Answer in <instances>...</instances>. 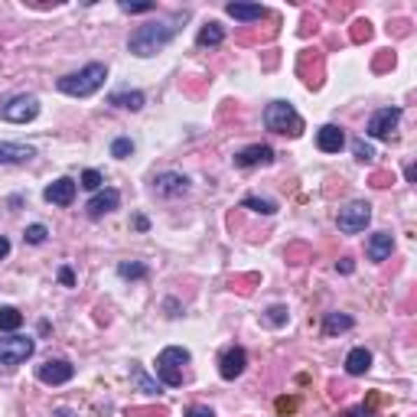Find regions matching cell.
Returning a JSON list of instances; mask_svg holds the SVG:
<instances>
[{
  "mask_svg": "<svg viewBox=\"0 0 417 417\" xmlns=\"http://www.w3.org/2000/svg\"><path fill=\"white\" fill-rule=\"evenodd\" d=\"M7 255H10V241H7V238H0V261H3Z\"/></svg>",
  "mask_w": 417,
  "mask_h": 417,
  "instance_id": "d590c367",
  "label": "cell"
},
{
  "mask_svg": "<svg viewBox=\"0 0 417 417\" xmlns=\"http://www.w3.org/2000/svg\"><path fill=\"white\" fill-rule=\"evenodd\" d=\"M401 124V108H381V111H375L369 118V127H365V134L369 137H375V141H385V137H391L395 134V127Z\"/></svg>",
  "mask_w": 417,
  "mask_h": 417,
  "instance_id": "ba28073f",
  "label": "cell"
},
{
  "mask_svg": "<svg viewBox=\"0 0 417 417\" xmlns=\"http://www.w3.org/2000/svg\"><path fill=\"white\" fill-rule=\"evenodd\" d=\"M248 365V352L241 349V346H228L225 352H222V359H218V375L225 381H235L241 372H245Z\"/></svg>",
  "mask_w": 417,
  "mask_h": 417,
  "instance_id": "30bf717a",
  "label": "cell"
},
{
  "mask_svg": "<svg viewBox=\"0 0 417 417\" xmlns=\"http://www.w3.org/2000/svg\"><path fill=\"white\" fill-rule=\"evenodd\" d=\"M72 375H76V365L66 359H49L36 369V379L43 385H66V381H72Z\"/></svg>",
  "mask_w": 417,
  "mask_h": 417,
  "instance_id": "9c48e42d",
  "label": "cell"
},
{
  "mask_svg": "<svg viewBox=\"0 0 417 417\" xmlns=\"http://www.w3.org/2000/svg\"><path fill=\"white\" fill-rule=\"evenodd\" d=\"M43 196H46V202H52V206H72V199H76V180L62 176V180L49 183Z\"/></svg>",
  "mask_w": 417,
  "mask_h": 417,
  "instance_id": "5bb4252c",
  "label": "cell"
},
{
  "mask_svg": "<svg viewBox=\"0 0 417 417\" xmlns=\"http://www.w3.org/2000/svg\"><path fill=\"white\" fill-rule=\"evenodd\" d=\"M186 190H190V180H186L183 173H157V176H153V192H157L160 199L183 196Z\"/></svg>",
  "mask_w": 417,
  "mask_h": 417,
  "instance_id": "8fae6325",
  "label": "cell"
},
{
  "mask_svg": "<svg viewBox=\"0 0 417 417\" xmlns=\"http://www.w3.org/2000/svg\"><path fill=\"white\" fill-rule=\"evenodd\" d=\"M294 408H297L294 398H277V411H281V414H287V411H294Z\"/></svg>",
  "mask_w": 417,
  "mask_h": 417,
  "instance_id": "836d02e7",
  "label": "cell"
},
{
  "mask_svg": "<svg viewBox=\"0 0 417 417\" xmlns=\"http://www.w3.org/2000/svg\"><path fill=\"white\" fill-rule=\"evenodd\" d=\"M118 206H121V192L118 190H101V192H95V196L88 199V215L101 218V215H108V212H114Z\"/></svg>",
  "mask_w": 417,
  "mask_h": 417,
  "instance_id": "4fadbf2b",
  "label": "cell"
},
{
  "mask_svg": "<svg viewBox=\"0 0 417 417\" xmlns=\"http://www.w3.org/2000/svg\"><path fill=\"white\" fill-rule=\"evenodd\" d=\"M39 114V101L33 95H10L0 101V118L10 124H27Z\"/></svg>",
  "mask_w": 417,
  "mask_h": 417,
  "instance_id": "5b68a950",
  "label": "cell"
},
{
  "mask_svg": "<svg viewBox=\"0 0 417 417\" xmlns=\"http://www.w3.org/2000/svg\"><path fill=\"white\" fill-rule=\"evenodd\" d=\"M342 417H369V411L362 408V411H349V414H342Z\"/></svg>",
  "mask_w": 417,
  "mask_h": 417,
  "instance_id": "74e56055",
  "label": "cell"
},
{
  "mask_svg": "<svg viewBox=\"0 0 417 417\" xmlns=\"http://www.w3.org/2000/svg\"><path fill=\"white\" fill-rule=\"evenodd\" d=\"M131 153H134V141H131V137H118V141L111 143V157H118V160L131 157Z\"/></svg>",
  "mask_w": 417,
  "mask_h": 417,
  "instance_id": "484cf974",
  "label": "cell"
},
{
  "mask_svg": "<svg viewBox=\"0 0 417 417\" xmlns=\"http://www.w3.org/2000/svg\"><path fill=\"white\" fill-rule=\"evenodd\" d=\"M134 228H141V232H147V218L137 215V218H134Z\"/></svg>",
  "mask_w": 417,
  "mask_h": 417,
  "instance_id": "8d00e7d4",
  "label": "cell"
},
{
  "mask_svg": "<svg viewBox=\"0 0 417 417\" xmlns=\"http://www.w3.org/2000/svg\"><path fill=\"white\" fill-rule=\"evenodd\" d=\"M391 251H395V238H391V232H375V235L369 238V245H365L369 261H385V257H391Z\"/></svg>",
  "mask_w": 417,
  "mask_h": 417,
  "instance_id": "2e32d148",
  "label": "cell"
},
{
  "mask_svg": "<svg viewBox=\"0 0 417 417\" xmlns=\"http://www.w3.org/2000/svg\"><path fill=\"white\" fill-rule=\"evenodd\" d=\"M264 320L271 323V326H284V323H287V306H281V304H274V306H267V313H264Z\"/></svg>",
  "mask_w": 417,
  "mask_h": 417,
  "instance_id": "4316f807",
  "label": "cell"
},
{
  "mask_svg": "<svg viewBox=\"0 0 417 417\" xmlns=\"http://www.w3.org/2000/svg\"><path fill=\"white\" fill-rule=\"evenodd\" d=\"M36 157V150L33 147H27V143H0V163H27Z\"/></svg>",
  "mask_w": 417,
  "mask_h": 417,
  "instance_id": "e0dca14e",
  "label": "cell"
},
{
  "mask_svg": "<svg viewBox=\"0 0 417 417\" xmlns=\"http://www.w3.org/2000/svg\"><path fill=\"white\" fill-rule=\"evenodd\" d=\"M131 375H134V381H137V388H141V391H160V388H157V381H150L141 372V365H131Z\"/></svg>",
  "mask_w": 417,
  "mask_h": 417,
  "instance_id": "f1b7e54d",
  "label": "cell"
},
{
  "mask_svg": "<svg viewBox=\"0 0 417 417\" xmlns=\"http://www.w3.org/2000/svg\"><path fill=\"white\" fill-rule=\"evenodd\" d=\"M82 186H85V190H98V186H101V173H98V170H85V173H82Z\"/></svg>",
  "mask_w": 417,
  "mask_h": 417,
  "instance_id": "1f68e13d",
  "label": "cell"
},
{
  "mask_svg": "<svg viewBox=\"0 0 417 417\" xmlns=\"http://www.w3.org/2000/svg\"><path fill=\"white\" fill-rule=\"evenodd\" d=\"M241 206L255 208V212H261V215H274V212H277L274 202H271V199H257V196H245V199H241Z\"/></svg>",
  "mask_w": 417,
  "mask_h": 417,
  "instance_id": "d4e9b609",
  "label": "cell"
},
{
  "mask_svg": "<svg viewBox=\"0 0 417 417\" xmlns=\"http://www.w3.org/2000/svg\"><path fill=\"white\" fill-rule=\"evenodd\" d=\"M274 160V150L267 147V143H251V147H245V150L235 153V167H267V163Z\"/></svg>",
  "mask_w": 417,
  "mask_h": 417,
  "instance_id": "7c38bea8",
  "label": "cell"
},
{
  "mask_svg": "<svg viewBox=\"0 0 417 417\" xmlns=\"http://www.w3.org/2000/svg\"><path fill=\"white\" fill-rule=\"evenodd\" d=\"M104 78H108V69H104L101 62H92V66L78 69L72 76L59 78V92H62V95H72V98H88L104 85Z\"/></svg>",
  "mask_w": 417,
  "mask_h": 417,
  "instance_id": "7a4b0ae2",
  "label": "cell"
},
{
  "mask_svg": "<svg viewBox=\"0 0 417 417\" xmlns=\"http://www.w3.org/2000/svg\"><path fill=\"white\" fill-rule=\"evenodd\" d=\"M176 36V27L173 23H143V27H137L131 33V39H127V49H131L134 56H157L160 49L170 46V39Z\"/></svg>",
  "mask_w": 417,
  "mask_h": 417,
  "instance_id": "6da1fadb",
  "label": "cell"
},
{
  "mask_svg": "<svg viewBox=\"0 0 417 417\" xmlns=\"http://www.w3.org/2000/svg\"><path fill=\"white\" fill-rule=\"evenodd\" d=\"M46 235H49L46 225H29L27 232H23V238H27L29 245H43V241H46Z\"/></svg>",
  "mask_w": 417,
  "mask_h": 417,
  "instance_id": "83f0119b",
  "label": "cell"
},
{
  "mask_svg": "<svg viewBox=\"0 0 417 417\" xmlns=\"http://www.w3.org/2000/svg\"><path fill=\"white\" fill-rule=\"evenodd\" d=\"M121 10L124 13H150V10H157V3H131V0H121Z\"/></svg>",
  "mask_w": 417,
  "mask_h": 417,
  "instance_id": "4dcf8cb0",
  "label": "cell"
},
{
  "mask_svg": "<svg viewBox=\"0 0 417 417\" xmlns=\"http://www.w3.org/2000/svg\"><path fill=\"white\" fill-rule=\"evenodd\" d=\"M190 362V352L180 349V346H170L157 355V379L170 388H180L183 385V365Z\"/></svg>",
  "mask_w": 417,
  "mask_h": 417,
  "instance_id": "277c9868",
  "label": "cell"
},
{
  "mask_svg": "<svg viewBox=\"0 0 417 417\" xmlns=\"http://www.w3.org/2000/svg\"><path fill=\"white\" fill-rule=\"evenodd\" d=\"M369 222H372V206L369 202H349L346 208H339V218H336L339 232H346V235H359V232H365Z\"/></svg>",
  "mask_w": 417,
  "mask_h": 417,
  "instance_id": "52a82bcc",
  "label": "cell"
},
{
  "mask_svg": "<svg viewBox=\"0 0 417 417\" xmlns=\"http://www.w3.org/2000/svg\"><path fill=\"white\" fill-rule=\"evenodd\" d=\"M225 13H228V17L245 20V23H248V20H261V17L267 13V10L261 7V3H228Z\"/></svg>",
  "mask_w": 417,
  "mask_h": 417,
  "instance_id": "d6986e66",
  "label": "cell"
},
{
  "mask_svg": "<svg viewBox=\"0 0 417 417\" xmlns=\"http://www.w3.org/2000/svg\"><path fill=\"white\" fill-rule=\"evenodd\" d=\"M342 143H346V134H342V127H336V124H323L320 131H316V147H320L323 153H339Z\"/></svg>",
  "mask_w": 417,
  "mask_h": 417,
  "instance_id": "9a60e30c",
  "label": "cell"
},
{
  "mask_svg": "<svg viewBox=\"0 0 417 417\" xmlns=\"http://www.w3.org/2000/svg\"><path fill=\"white\" fill-rule=\"evenodd\" d=\"M23 326V313L17 306H0V332H17Z\"/></svg>",
  "mask_w": 417,
  "mask_h": 417,
  "instance_id": "603a6c76",
  "label": "cell"
},
{
  "mask_svg": "<svg viewBox=\"0 0 417 417\" xmlns=\"http://www.w3.org/2000/svg\"><path fill=\"white\" fill-rule=\"evenodd\" d=\"M59 281H62V287H76V274H72V267H62V271H59Z\"/></svg>",
  "mask_w": 417,
  "mask_h": 417,
  "instance_id": "d6a6232c",
  "label": "cell"
},
{
  "mask_svg": "<svg viewBox=\"0 0 417 417\" xmlns=\"http://www.w3.org/2000/svg\"><path fill=\"white\" fill-rule=\"evenodd\" d=\"M186 417H215V414H212L208 408H190L186 411Z\"/></svg>",
  "mask_w": 417,
  "mask_h": 417,
  "instance_id": "e575fe53",
  "label": "cell"
},
{
  "mask_svg": "<svg viewBox=\"0 0 417 417\" xmlns=\"http://www.w3.org/2000/svg\"><path fill=\"white\" fill-rule=\"evenodd\" d=\"M352 150H355V160H362V163H369L372 157H375L372 143H365V141H355V143H352Z\"/></svg>",
  "mask_w": 417,
  "mask_h": 417,
  "instance_id": "f546056e",
  "label": "cell"
},
{
  "mask_svg": "<svg viewBox=\"0 0 417 417\" xmlns=\"http://www.w3.org/2000/svg\"><path fill=\"white\" fill-rule=\"evenodd\" d=\"M33 352H36V342L29 336H7V339H0V365L3 369H17Z\"/></svg>",
  "mask_w": 417,
  "mask_h": 417,
  "instance_id": "8992f818",
  "label": "cell"
},
{
  "mask_svg": "<svg viewBox=\"0 0 417 417\" xmlns=\"http://www.w3.org/2000/svg\"><path fill=\"white\" fill-rule=\"evenodd\" d=\"M352 330V316L346 313H326V320H323V332L326 336H336V332H346Z\"/></svg>",
  "mask_w": 417,
  "mask_h": 417,
  "instance_id": "44dd1931",
  "label": "cell"
},
{
  "mask_svg": "<svg viewBox=\"0 0 417 417\" xmlns=\"http://www.w3.org/2000/svg\"><path fill=\"white\" fill-rule=\"evenodd\" d=\"M108 104H114V108H127V111H141L143 95L141 92H111V95H108Z\"/></svg>",
  "mask_w": 417,
  "mask_h": 417,
  "instance_id": "ffe728a7",
  "label": "cell"
},
{
  "mask_svg": "<svg viewBox=\"0 0 417 417\" xmlns=\"http://www.w3.org/2000/svg\"><path fill=\"white\" fill-rule=\"evenodd\" d=\"M118 274H121L124 281H141V277H147V264H137V261H121V264H118Z\"/></svg>",
  "mask_w": 417,
  "mask_h": 417,
  "instance_id": "cb8c5ba5",
  "label": "cell"
},
{
  "mask_svg": "<svg viewBox=\"0 0 417 417\" xmlns=\"http://www.w3.org/2000/svg\"><path fill=\"white\" fill-rule=\"evenodd\" d=\"M369 369H372V352L365 349V346L352 349L349 355H346V372H349V375H365Z\"/></svg>",
  "mask_w": 417,
  "mask_h": 417,
  "instance_id": "ac0fdd59",
  "label": "cell"
},
{
  "mask_svg": "<svg viewBox=\"0 0 417 417\" xmlns=\"http://www.w3.org/2000/svg\"><path fill=\"white\" fill-rule=\"evenodd\" d=\"M264 127L274 134H290V137H297V134H304V118L294 111V104L271 101L264 108Z\"/></svg>",
  "mask_w": 417,
  "mask_h": 417,
  "instance_id": "3957f363",
  "label": "cell"
},
{
  "mask_svg": "<svg viewBox=\"0 0 417 417\" xmlns=\"http://www.w3.org/2000/svg\"><path fill=\"white\" fill-rule=\"evenodd\" d=\"M222 39H225V29H222V23H215V20H212V23H206V27L199 29L196 43H199V46H218Z\"/></svg>",
  "mask_w": 417,
  "mask_h": 417,
  "instance_id": "7402d4cb",
  "label": "cell"
}]
</instances>
